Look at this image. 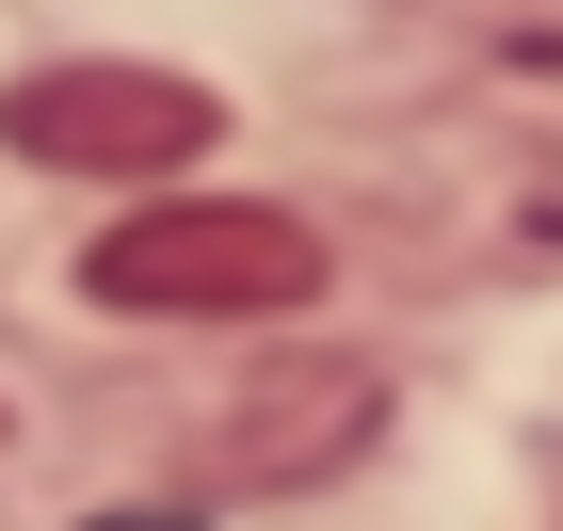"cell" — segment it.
Instances as JSON below:
<instances>
[{
  "mask_svg": "<svg viewBox=\"0 0 563 531\" xmlns=\"http://www.w3.org/2000/svg\"><path fill=\"white\" fill-rule=\"evenodd\" d=\"M0 145L33 177H97V193H162L225 145V97L177 65H33L0 81Z\"/></svg>",
  "mask_w": 563,
  "mask_h": 531,
  "instance_id": "obj_2",
  "label": "cell"
},
{
  "mask_svg": "<svg viewBox=\"0 0 563 531\" xmlns=\"http://www.w3.org/2000/svg\"><path fill=\"white\" fill-rule=\"evenodd\" d=\"M371 419H387V387H371V370H274L258 419L225 435V484H306V467L371 451Z\"/></svg>",
  "mask_w": 563,
  "mask_h": 531,
  "instance_id": "obj_3",
  "label": "cell"
},
{
  "mask_svg": "<svg viewBox=\"0 0 563 531\" xmlns=\"http://www.w3.org/2000/svg\"><path fill=\"white\" fill-rule=\"evenodd\" d=\"M81 290L130 322H290L322 307V225L258 193H145L81 242Z\"/></svg>",
  "mask_w": 563,
  "mask_h": 531,
  "instance_id": "obj_1",
  "label": "cell"
}]
</instances>
